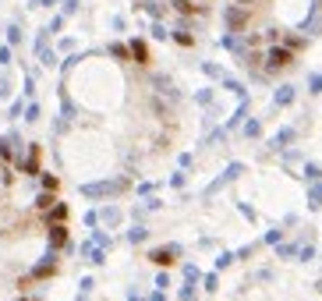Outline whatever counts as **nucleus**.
<instances>
[{
    "mask_svg": "<svg viewBox=\"0 0 322 301\" xmlns=\"http://www.w3.org/2000/svg\"><path fill=\"white\" fill-rule=\"evenodd\" d=\"M78 287H82V298H85V294L92 291V277H85V280H82V284H78Z\"/></svg>",
    "mask_w": 322,
    "mask_h": 301,
    "instance_id": "603ef678",
    "label": "nucleus"
},
{
    "mask_svg": "<svg viewBox=\"0 0 322 301\" xmlns=\"http://www.w3.org/2000/svg\"><path fill=\"white\" fill-rule=\"evenodd\" d=\"M195 99H198V103H202V106H213V89H202V92H198Z\"/></svg>",
    "mask_w": 322,
    "mask_h": 301,
    "instance_id": "37998d69",
    "label": "nucleus"
},
{
    "mask_svg": "<svg viewBox=\"0 0 322 301\" xmlns=\"http://www.w3.org/2000/svg\"><path fill=\"white\" fill-rule=\"evenodd\" d=\"M245 117H248V99H241V106L234 110V117H227V124H223V128H227V131H234V128H237L241 121H245Z\"/></svg>",
    "mask_w": 322,
    "mask_h": 301,
    "instance_id": "f3484780",
    "label": "nucleus"
},
{
    "mask_svg": "<svg viewBox=\"0 0 322 301\" xmlns=\"http://www.w3.org/2000/svg\"><path fill=\"white\" fill-rule=\"evenodd\" d=\"M234 259H237L234 252H220V259H216V270H227V266H230Z\"/></svg>",
    "mask_w": 322,
    "mask_h": 301,
    "instance_id": "4c0bfd02",
    "label": "nucleus"
},
{
    "mask_svg": "<svg viewBox=\"0 0 322 301\" xmlns=\"http://www.w3.org/2000/svg\"><path fill=\"white\" fill-rule=\"evenodd\" d=\"M53 273H57V259H53V252H46L43 262L32 270V280H46V277H53Z\"/></svg>",
    "mask_w": 322,
    "mask_h": 301,
    "instance_id": "9d476101",
    "label": "nucleus"
},
{
    "mask_svg": "<svg viewBox=\"0 0 322 301\" xmlns=\"http://www.w3.org/2000/svg\"><path fill=\"white\" fill-rule=\"evenodd\" d=\"M202 71H206V78H220V82L227 78L223 67H220V64H213V60H206V64H202Z\"/></svg>",
    "mask_w": 322,
    "mask_h": 301,
    "instance_id": "bb28decb",
    "label": "nucleus"
},
{
    "mask_svg": "<svg viewBox=\"0 0 322 301\" xmlns=\"http://www.w3.org/2000/svg\"><path fill=\"white\" fill-rule=\"evenodd\" d=\"M60 28H64V14H57V18L50 21V32H60Z\"/></svg>",
    "mask_w": 322,
    "mask_h": 301,
    "instance_id": "09e8293b",
    "label": "nucleus"
},
{
    "mask_svg": "<svg viewBox=\"0 0 322 301\" xmlns=\"http://www.w3.org/2000/svg\"><path fill=\"white\" fill-rule=\"evenodd\" d=\"M128 50H131V60H135V64H149V46H145V39H138V35H135V39L128 43Z\"/></svg>",
    "mask_w": 322,
    "mask_h": 301,
    "instance_id": "f8f14e48",
    "label": "nucleus"
},
{
    "mask_svg": "<svg viewBox=\"0 0 322 301\" xmlns=\"http://www.w3.org/2000/svg\"><path fill=\"white\" fill-rule=\"evenodd\" d=\"M181 301H198V291H195V284L191 280H184V287H181V294H177Z\"/></svg>",
    "mask_w": 322,
    "mask_h": 301,
    "instance_id": "c85d7f7f",
    "label": "nucleus"
},
{
    "mask_svg": "<svg viewBox=\"0 0 322 301\" xmlns=\"http://www.w3.org/2000/svg\"><path fill=\"white\" fill-rule=\"evenodd\" d=\"M110 57H117V60H131V50H128V43H110V50H106Z\"/></svg>",
    "mask_w": 322,
    "mask_h": 301,
    "instance_id": "412c9836",
    "label": "nucleus"
},
{
    "mask_svg": "<svg viewBox=\"0 0 322 301\" xmlns=\"http://www.w3.org/2000/svg\"><path fill=\"white\" fill-rule=\"evenodd\" d=\"M18 301H32V298H18Z\"/></svg>",
    "mask_w": 322,
    "mask_h": 301,
    "instance_id": "4d7b16f0",
    "label": "nucleus"
},
{
    "mask_svg": "<svg viewBox=\"0 0 322 301\" xmlns=\"http://www.w3.org/2000/svg\"><path fill=\"white\" fill-rule=\"evenodd\" d=\"M284 46H287V50H301V46H305V35H287Z\"/></svg>",
    "mask_w": 322,
    "mask_h": 301,
    "instance_id": "c9c22d12",
    "label": "nucleus"
},
{
    "mask_svg": "<svg viewBox=\"0 0 322 301\" xmlns=\"http://www.w3.org/2000/svg\"><path fill=\"white\" fill-rule=\"evenodd\" d=\"M128 301H142V298H138V291H131V294H128Z\"/></svg>",
    "mask_w": 322,
    "mask_h": 301,
    "instance_id": "5fc2aeb1",
    "label": "nucleus"
},
{
    "mask_svg": "<svg viewBox=\"0 0 322 301\" xmlns=\"http://www.w3.org/2000/svg\"><path fill=\"white\" fill-rule=\"evenodd\" d=\"M241 174H245V163H230V167H227V170H223V174H220V177H216V181L206 188L202 195H206V199H213V195L220 192V188H227V184H230V181H237Z\"/></svg>",
    "mask_w": 322,
    "mask_h": 301,
    "instance_id": "39448f33",
    "label": "nucleus"
},
{
    "mask_svg": "<svg viewBox=\"0 0 322 301\" xmlns=\"http://www.w3.org/2000/svg\"><path fill=\"white\" fill-rule=\"evenodd\" d=\"M152 21H159V18H163V4H159V0H142V4H138Z\"/></svg>",
    "mask_w": 322,
    "mask_h": 301,
    "instance_id": "6ab92c4d",
    "label": "nucleus"
},
{
    "mask_svg": "<svg viewBox=\"0 0 322 301\" xmlns=\"http://www.w3.org/2000/svg\"><path fill=\"white\" fill-rule=\"evenodd\" d=\"M259 135H262V121L259 117H248L245 121V138H259Z\"/></svg>",
    "mask_w": 322,
    "mask_h": 301,
    "instance_id": "5701e85b",
    "label": "nucleus"
},
{
    "mask_svg": "<svg viewBox=\"0 0 322 301\" xmlns=\"http://www.w3.org/2000/svg\"><path fill=\"white\" fill-rule=\"evenodd\" d=\"M99 223L117 227V223H120V209H117V206H103V209H99Z\"/></svg>",
    "mask_w": 322,
    "mask_h": 301,
    "instance_id": "a211bd4d",
    "label": "nucleus"
},
{
    "mask_svg": "<svg viewBox=\"0 0 322 301\" xmlns=\"http://www.w3.org/2000/svg\"><path fill=\"white\" fill-rule=\"evenodd\" d=\"M53 202H57V199H53V192H43V195L35 199V209H39V213H46V209H50Z\"/></svg>",
    "mask_w": 322,
    "mask_h": 301,
    "instance_id": "c756f323",
    "label": "nucleus"
},
{
    "mask_svg": "<svg viewBox=\"0 0 322 301\" xmlns=\"http://www.w3.org/2000/svg\"><path fill=\"white\" fill-rule=\"evenodd\" d=\"M64 220H67V206H64V202H53V206L46 209V223L53 227V223H64Z\"/></svg>",
    "mask_w": 322,
    "mask_h": 301,
    "instance_id": "2eb2a0df",
    "label": "nucleus"
},
{
    "mask_svg": "<svg viewBox=\"0 0 322 301\" xmlns=\"http://www.w3.org/2000/svg\"><path fill=\"white\" fill-rule=\"evenodd\" d=\"M0 64H11V46H0Z\"/></svg>",
    "mask_w": 322,
    "mask_h": 301,
    "instance_id": "8fccbe9b",
    "label": "nucleus"
},
{
    "mask_svg": "<svg viewBox=\"0 0 322 301\" xmlns=\"http://www.w3.org/2000/svg\"><path fill=\"white\" fill-rule=\"evenodd\" d=\"M152 39H170V32L163 21H152Z\"/></svg>",
    "mask_w": 322,
    "mask_h": 301,
    "instance_id": "72a5a7b5",
    "label": "nucleus"
},
{
    "mask_svg": "<svg viewBox=\"0 0 322 301\" xmlns=\"http://www.w3.org/2000/svg\"><path fill=\"white\" fill-rule=\"evenodd\" d=\"M181 252H184V248H181L177 241H170V245H163V248H152V252H149V259L156 262V266H170V262H177V259H181Z\"/></svg>",
    "mask_w": 322,
    "mask_h": 301,
    "instance_id": "423d86ee",
    "label": "nucleus"
},
{
    "mask_svg": "<svg viewBox=\"0 0 322 301\" xmlns=\"http://www.w3.org/2000/svg\"><path fill=\"white\" fill-rule=\"evenodd\" d=\"M170 39L174 43H181V46H195V35H191V28H188V21H181L174 32H170Z\"/></svg>",
    "mask_w": 322,
    "mask_h": 301,
    "instance_id": "4468645a",
    "label": "nucleus"
},
{
    "mask_svg": "<svg viewBox=\"0 0 322 301\" xmlns=\"http://www.w3.org/2000/svg\"><path fill=\"white\" fill-rule=\"evenodd\" d=\"M152 188H156V184H149V181H142V184H138V195H152Z\"/></svg>",
    "mask_w": 322,
    "mask_h": 301,
    "instance_id": "3c124183",
    "label": "nucleus"
},
{
    "mask_svg": "<svg viewBox=\"0 0 322 301\" xmlns=\"http://www.w3.org/2000/svg\"><path fill=\"white\" fill-rule=\"evenodd\" d=\"M308 92H312V96H319V92H322V74H319V71H315V74H308Z\"/></svg>",
    "mask_w": 322,
    "mask_h": 301,
    "instance_id": "473e14b6",
    "label": "nucleus"
},
{
    "mask_svg": "<svg viewBox=\"0 0 322 301\" xmlns=\"http://www.w3.org/2000/svg\"><path fill=\"white\" fill-rule=\"evenodd\" d=\"M39 156H43V149H39V145H28V156L21 160V174L35 177V174H39Z\"/></svg>",
    "mask_w": 322,
    "mask_h": 301,
    "instance_id": "9b49d317",
    "label": "nucleus"
},
{
    "mask_svg": "<svg viewBox=\"0 0 322 301\" xmlns=\"http://www.w3.org/2000/svg\"><path fill=\"white\" fill-rule=\"evenodd\" d=\"M149 301H167V294H163V291H152V294H149Z\"/></svg>",
    "mask_w": 322,
    "mask_h": 301,
    "instance_id": "864d4df0",
    "label": "nucleus"
},
{
    "mask_svg": "<svg viewBox=\"0 0 322 301\" xmlns=\"http://www.w3.org/2000/svg\"><path fill=\"white\" fill-rule=\"evenodd\" d=\"M21 135L18 131H7L4 138H0V160H4V163H14L18 156H21Z\"/></svg>",
    "mask_w": 322,
    "mask_h": 301,
    "instance_id": "20e7f679",
    "label": "nucleus"
},
{
    "mask_svg": "<svg viewBox=\"0 0 322 301\" xmlns=\"http://www.w3.org/2000/svg\"><path fill=\"white\" fill-rule=\"evenodd\" d=\"M315 259V245H305L301 252H298V262H312Z\"/></svg>",
    "mask_w": 322,
    "mask_h": 301,
    "instance_id": "ea45409f",
    "label": "nucleus"
},
{
    "mask_svg": "<svg viewBox=\"0 0 322 301\" xmlns=\"http://www.w3.org/2000/svg\"><path fill=\"white\" fill-rule=\"evenodd\" d=\"M25 121H39V103H28L25 106Z\"/></svg>",
    "mask_w": 322,
    "mask_h": 301,
    "instance_id": "79ce46f5",
    "label": "nucleus"
},
{
    "mask_svg": "<svg viewBox=\"0 0 322 301\" xmlns=\"http://www.w3.org/2000/svg\"><path fill=\"white\" fill-rule=\"evenodd\" d=\"M128 188V177H113V181H89V184H82L78 192H82L85 199H113V195H120Z\"/></svg>",
    "mask_w": 322,
    "mask_h": 301,
    "instance_id": "f257e3e1",
    "label": "nucleus"
},
{
    "mask_svg": "<svg viewBox=\"0 0 322 301\" xmlns=\"http://www.w3.org/2000/svg\"><path fill=\"white\" fill-rule=\"evenodd\" d=\"M18 43H21V28L11 25V28H7V46H18Z\"/></svg>",
    "mask_w": 322,
    "mask_h": 301,
    "instance_id": "e433bc0d",
    "label": "nucleus"
},
{
    "mask_svg": "<svg viewBox=\"0 0 322 301\" xmlns=\"http://www.w3.org/2000/svg\"><path fill=\"white\" fill-rule=\"evenodd\" d=\"M223 21H227V32H245L248 28V7L245 4H227V11H223Z\"/></svg>",
    "mask_w": 322,
    "mask_h": 301,
    "instance_id": "7ed1b4c3",
    "label": "nucleus"
},
{
    "mask_svg": "<svg viewBox=\"0 0 322 301\" xmlns=\"http://www.w3.org/2000/svg\"><path fill=\"white\" fill-rule=\"evenodd\" d=\"M57 184H60V181H57L53 174H43V192H57Z\"/></svg>",
    "mask_w": 322,
    "mask_h": 301,
    "instance_id": "a19ab883",
    "label": "nucleus"
},
{
    "mask_svg": "<svg viewBox=\"0 0 322 301\" xmlns=\"http://www.w3.org/2000/svg\"><path fill=\"white\" fill-rule=\"evenodd\" d=\"M46 241H50V252L71 248V238H67V227H64V223H53V227H50V234H46Z\"/></svg>",
    "mask_w": 322,
    "mask_h": 301,
    "instance_id": "0eeeda50",
    "label": "nucleus"
},
{
    "mask_svg": "<svg viewBox=\"0 0 322 301\" xmlns=\"http://www.w3.org/2000/svg\"><path fill=\"white\" fill-rule=\"evenodd\" d=\"M202 284H206V291H209V294H216V287H220V277H216V273H206V277H202Z\"/></svg>",
    "mask_w": 322,
    "mask_h": 301,
    "instance_id": "f704fd0d",
    "label": "nucleus"
},
{
    "mask_svg": "<svg viewBox=\"0 0 322 301\" xmlns=\"http://www.w3.org/2000/svg\"><path fill=\"white\" fill-rule=\"evenodd\" d=\"M170 7H174L177 14H206V7L195 4V0H170Z\"/></svg>",
    "mask_w": 322,
    "mask_h": 301,
    "instance_id": "ddd939ff",
    "label": "nucleus"
},
{
    "mask_svg": "<svg viewBox=\"0 0 322 301\" xmlns=\"http://www.w3.org/2000/svg\"><path fill=\"white\" fill-rule=\"evenodd\" d=\"M294 135H298L294 128H280V131H276V135L269 138V149H273V153H284V149H287V145L294 142Z\"/></svg>",
    "mask_w": 322,
    "mask_h": 301,
    "instance_id": "1a4fd4ad",
    "label": "nucleus"
},
{
    "mask_svg": "<svg viewBox=\"0 0 322 301\" xmlns=\"http://www.w3.org/2000/svg\"><path fill=\"white\" fill-rule=\"evenodd\" d=\"M35 57H39V64H43V67H53V64H57V53H53L50 46H46V50H39Z\"/></svg>",
    "mask_w": 322,
    "mask_h": 301,
    "instance_id": "7c9ffc66",
    "label": "nucleus"
},
{
    "mask_svg": "<svg viewBox=\"0 0 322 301\" xmlns=\"http://www.w3.org/2000/svg\"><path fill=\"white\" fill-rule=\"evenodd\" d=\"M319 206H322V181H315L308 188V209H319Z\"/></svg>",
    "mask_w": 322,
    "mask_h": 301,
    "instance_id": "aec40b11",
    "label": "nucleus"
},
{
    "mask_svg": "<svg viewBox=\"0 0 322 301\" xmlns=\"http://www.w3.org/2000/svg\"><path fill=\"white\" fill-rule=\"evenodd\" d=\"M273 103H276V106H291V103H294V85H280V89L273 92Z\"/></svg>",
    "mask_w": 322,
    "mask_h": 301,
    "instance_id": "dca6fc26",
    "label": "nucleus"
},
{
    "mask_svg": "<svg viewBox=\"0 0 322 301\" xmlns=\"http://www.w3.org/2000/svg\"><path fill=\"white\" fill-rule=\"evenodd\" d=\"M145 238H149V231H145V227H142V223H135V227H131V231H128V241H131V245H142V241H145Z\"/></svg>",
    "mask_w": 322,
    "mask_h": 301,
    "instance_id": "393cba45",
    "label": "nucleus"
},
{
    "mask_svg": "<svg viewBox=\"0 0 322 301\" xmlns=\"http://www.w3.org/2000/svg\"><path fill=\"white\" fill-rule=\"evenodd\" d=\"M25 96H28V99L35 96V78H32V74H25Z\"/></svg>",
    "mask_w": 322,
    "mask_h": 301,
    "instance_id": "a18cd8bd",
    "label": "nucleus"
},
{
    "mask_svg": "<svg viewBox=\"0 0 322 301\" xmlns=\"http://www.w3.org/2000/svg\"><path fill=\"white\" fill-rule=\"evenodd\" d=\"M280 238H284V231L276 227V231H269V234H266V245H280Z\"/></svg>",
    "mask_w": 322,
    "mask_h": 301,
    "instance_id": "49530a36",
    "label": "nucleus"
},
{
    "mask_svg": "<svg viewBox=\"0 0 322 301\" xmlns=\"http://www.w3.org/2000/svg\"><path fill=\"white\" fill-rule=\"evenodd\" d=\"M287 64H294V50H287L284 43H276V46L266 50V71H269V74H273V71H284Z\"/></svg>",
    "mask_w": 322,
    "mask_h": 301,
    "instance_id": "f03ea898",
    "label": "nucleus"
},
{
    "mask_svg": "<svg viewBox=\"0 0 322 301\" xmlns=\"http://www.w3.org/2000/svg\"><path fill=\"white\" fill-rule=\"evenodd\" d=\"M50 35H53L50 28H39V35H35V53H39V50H46V46H50Z\"/></svg>",
    "mask_w": 322,
    "mask_h": 301,
    "instance_id": "2f4dec72",
    "label": "nucleus"
},
{
    "mask_svg": "<svg viewBox=\"0 0 322 301\" xmlns=\"http://www.w3.org/2000/svg\"><path fill=\"white\" fill-rule=\"evenodd\" d=\"M85 223H89V227H99V209H89L85 213Z\"/></svg>",
    "mask_w": 322,
    "mask_h": 301,
    "instance_id": "c03bdc74",
    "label": "nucleus"
},
{
    "mask_svg": "<svg viewBox=\"0 0 322 301\" xmlns=\"http://www.w3.org/2000/svg\"><path fill=\"white\" fill-rule=\"evenodd\" d=\"M298 252H301V248H298L294 241H287V245H284V241H280V245H276V255H280V259H294Z\"/></svg>",
    "mask_w": 322,
    "mask_h": 301,
    "instance_id": "b1692460",
    "label": "nucleus"
},
{
    "mask_svg": "<svg viewBox=\"0 0 322 301\" xmlns=\"http://www.w3.org/2000/svg\"><path fill=\"white\" fill-rule=\"evenodd\" d=\"M167 287H170V277L159 273V277H156V291H167Z\"/></svg>",
    "mask_w": 322,
    "mask_h": 301,
    "instance_id": "de8ad7c7",
    "label": "nucleus"
},
{
    "mask_svg": "<svg viewBox=\"0 0 322 301\" xmlns=\"http://www.w3.org/2000/svg\"><path fill=\"white\" fill-rule=\"evenodd\" d=\"M92 241H96L99 248H110V245H113V238H110L106 231H99V227H92Z\"/></svg>",
    "mask_w": 322,
    "mask_h": 301,
    "instance_id": "cd10ccee",
    "label": "nucleus"
},
{
    "mask_svg": "<svg viewBox=\"0 0 322 301\" xmlns=\"http://www.w3.org/2000/svg\"><path fill=\"white\" fill-rule=\"evenodd\" d=\"M152 89L159 92V96H170V99H177L181 92H177V85H174V78L170 74H152Z\"/></svg>",
    "mask_w": 322,
    "mask_h": 301,
    "instance_id": "6e6552de",
    "label": "nucleus"
},
{
    "mask_svg": "<svg viewBox=\"0 0 322 301\" xmlns=\"http://www.w3.org/2000/svg\"><path fill=\"white\" fill-rule=\"evenodd\" d=\"M198 277H202V273H198V266H195V262H184V280H198Z\"/></svg>",
    "mask_w": 322,
    "mask_h": 301,
    "instance_id": "58836bf2",
    "label": "nucleus"
},
{
    "mask_svg": "<svg viewBox=\"0 0 322 301\" xmlns=\"http://www.w3.org/2000/svg\"><path fill=\"white\" fill-rule=\"evenodd\" d=\"M223 89H227V92H234L237 99H248V92H245V85H241L237 78H223Z\"/></svg>",
    "mask_w": 322,
    "mask_h": 301,
    "instance_id": "4be33fe9",
    "label": "nucleus"
},
{
    "mask_svg": "<svg viewBox=\"0 0 322 301\" xmlns=\"http://www.w3.org/2000/svg\"><path fill=\"white\" fill-rule=\"evenodd\" d=\"M305 181H308V184L322 181V167H319V163H305Z\"/></svg>",
    "mask_w": 322,
    "mask_h": 301,
    "instance_id": "a878e982",
    "label": "nucleus"
},
{
    "mask_svg": "<svg viewBox=\"0 0 322 301\" xmlns=\"http://www.w3.org/2000/svg\"><path fill=\"white\" fill-rule=\"evenodd\" d=\"M315 291H319V294H322V280H319V284H315Z\"/></svg>",
    "mask_w": 322,
    "mask_h": 301,
    "instance_id": "6e6d98bb",
    "label": "nucleus"
}]
</instances>
